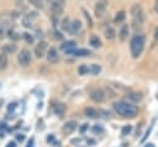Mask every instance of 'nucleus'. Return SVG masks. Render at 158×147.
Returning <instances> with one entry per match:
<instances>
[{"instance_id": "f257e3e1", "label": "nucleus", "mask_w": 158, "mask_h": 147, "mask_svg": "<svg viewBox=\"0 0 158 147\" xmlns=\"http://www.w3.org/2000/svg\"><path fill=\"white\" fill-rule=\"evenodd\" d=\"M114 109L118 115L123 117H135L138 112V109L136 105H132L126 101H116L114 104Z\"/></svg>"}, {"instance_id": "f03ea898", "label": "nucleus", "mask_w": 158, "mask_h": 147, "mask_svg": "<svg viewBox=\"0 0 158 147\" xmlns=\"http://www.w3.org/2000/svg\"><path fill=\"white\" fill-rule=\"evenodd\" d=\"M144 36L143 35H136L132 37L131 42H130V51H131V56L133 58H137L141 56L143 48H144Z\"/></svg>"}, {"instance_id": "7ed1b4c3", "label": "nucleus", "mask_w": 158, "mask_h": 147, "mask_svg": "<svg viewBox=\"0 0 158 147\" xmlns=\"http://www.w3.org/2000/svg\"><path fill=\"white\" fill-rule=\"evenodd\" d=\"M131 14H132V17H133V25L135 26H141L144 21V14L141 9L139 5H133L132 9H131Z\"/></svg>"}, {"instance_id": "20e7f679", "label": "nucleus", "mask_w": 158, "mask_h": 147, "mask_svg": "<svg viewBox=\"0 0 158 147\" xmlns=\"http://www.w3.org/2000/svg\"><path fill=\"white\" fill-rule=\"evenodd\" d=\"M17 62L21 67H27L31 63V53L27 49H22L17 56Z\"/></svg>"}, {"instance_id": "39448f33", "label": "nucleus", "mask_w": 158, "mask_h": 147, "mask_svg": "<svg viewBox=\"0 0 158 147\" xmlns=\"http://www.w3.org/2000/svg\"><path fill=\"white\" fill-rule=\"evenodd\" d=\"M64 10V1L62 0H51V11L54 16H58Z\"/></svg>"}, {"instance_id": "423d86ee", "label": "nucleus", "mask_w": 158, "mask_h": 147, "mask_svg": "<svg viewBox=\"0 0 158 147\" xmlns=\"http://www.w3.org/2000/svg\"><path fill=\"white\" fill-rule=\"evenodd\" d=\"M90 98H91V100H94L95 103H102V101L106 99V95H105V91H104L102 89L96 88V89H93V90L90 91Z\"/></svg>"}, {"instance_id": "0eeeda50", "label": "nucleus", "mask_w": 158, "mask_h": 147, "mask_svg": "<svg viewBox=\"0 0 158 147\" xmlns=\"http://www.w3.org/2000/svg\"><path fill=\"white\" fill-rule=\"evenodd\" d=\"M36 19H37V12L36 11H31V12L26 14L22 17V26L23 27H31Z\"/></svg>"}, {"instance_id": "6e6552de", "label": "nucleus", "mask_w": 158, "mask_h": 147, "mask_svg": "<svg viewBox=\"0 0 158 147\" xmlns=\"http://www.w3.org/2000/svg\"><path fill=\"white\" fill-rule=\"evenodd\" d=\"M106 7H107V0H98L95 5V16L101 17L106 11Z\"/></svg>"}, {"instance_id": "1a4fd4ad", "label": "nucleus", "mask_w": 158, "mask_h": 147, "mask_svg": "<svg viewBox=\"0 0 158 147\" xmlns=\"http://www.w3.org/2000/svg\"><path fill=\"white\" fill-rule=\"evenodd\" d=\"M46 51H47V43H46L44 41H41V42L35 47V54H36L37 58H42V57L44 56Z\"/></svg>"}, {"instance_id": "9d476101", "label": "nucleus", "mask_w": 158, "mask_h": 147, "mask_svg": "<svg viewBox=\"0 0 158 147\" xmlns=\"http://www.w3.org/2000/svg\"><path fill=\"white\" fill-rule=\"evenodd\" d=\"M47 59L49 63H57L59 61V56L56 48H49L47 52Z\"/></svg>"}, {"instance_id": "9b49d317", "label": "nucleus", "mask_w": 158, "mask_h": 147, "mask_svg": "<svg viewBox=\"0 0 158 147\" xmlns=\"http://www.w3.org/2000/svg\"><path fill=\"white\" fill-rule=\"evenodd\" d=\"M75 128H77V122L75 121H68V122H65L63 125L62 131H63L64 135H70Z\"/></svg>"}, {"instance_id": "f8f14e48", "label": "nucleus", "mask_w": 158, "mask_h": 147, "mask_svg": "<svg viewBox=\"0 0 158 147\" xmlns=\"http://www.w3.org/2000/svg\"><path fill=\"white\" fill-rule=\"evenodd\" d=\"M10 30H11L10 22H9V21H2V22L0 23V40L5 38V37L7 36V33H9Z\"/></svg>"}, {"instance_id": "ddd939ff", "label": "nucleus", "mask_w": 158, "mask_h": 147, "mask_svg": "<svg viewBox=\"0 0 158 147\" xmlns=\"http://www.w3.org/2000/svg\"><path fill=\"white\" fill-rule=\"evenodd\" d=\"M62 51H64L67 54H72V52L75 49V42L74 41H67L62 44Z\"/></svg>"}, {"instance_id": "4468645a", "label": "nucleus", "mask_w": 158, "mask_h": 147, "mask_svg": "<svg viewBox=\"0 0 158 147\" xmlns=\"http://www.w3.org/2000/svg\"><path fill=\"white\" fill-rule=\"evenodd\" d=\"M80 28H81L80 21H79V20H74V21L70 22V26H69V31H68V32H70V33H77Z\"/></svg>"}, {"instance_id": "2eb2a0df", "label": "nucleus", "mask_w": 158, "mask_h": 147, "mask_svg": "<svg viewBox=\"0 0 158 147\" xmlns=\"http://www.w3.org/2000/svg\"><path fill=\"white\" fill-rule=\"evenodd\" d=\"M128 25H122L121 28H120V32H118V36H120V40L123 42L127 37H128Z\"/></svg>"}, {"instance_id": "dca6fc26", "label": "nucleus", "mask_w": 158, "mask_h": 147, "mask_svg": "<svg viewBox=\"0 0 158 147\" xmlns=\"http://www.w3.org/2000/svg\"><path fill=\"white\" fill-rule=\"evenodd\" d=\"M84 114H85V116H88V117H90V119H96V117H99V111L95 110V109H93V107H86V109L84 110Z\"/></svg>"}, {"instance_id": "f3484780", "label": "nucleus", "mask_w": 158, "mask_h": 147, "mask_svg": "<svg viewBox=\"0 0 158 147\" xmlns=\"http://www.w3.org/2000/svg\"><path fill=\"white\" fill-rule=\"evenodd\" d=\"M104 33H105V37H106L107 40H114L115 36H116V31H115V28L111 27V26H107V27L105 28Z\"/></svg>"}, {"instance_id": "a211bd4d", "label": "nucleus", "mask_w": 158, "mask_h": 147, "mask_svg": "<svg viewBox=\"0 0 158 147\" xmlns=\"http://www.w3.org/2000/svg\"><path fill=\"white\" fill-rule=\"evenodd\" d=\"M72 54H74V56H77V57H86V56H90L91 52L88 51V49L80 48V49H74V51L72 52Z\"/></svg>"}, {"instance_id": "6ab92c4d", "label": "nucleus", "mask_w": 158, "mask_h": 147, "mask_svg": "<svg viewBox=\"0 0 158 147\" xmlns=\"http://www.w3.org/2000/svg\"><path fill=\"white\" fill-rule=\"evenodd\" d=\"M53 111H54L56 115L63 116V114H64V111H65V106H64L63 104H57V105L53 106Z\"/></svg>"}, {"instance_id": "aec40b11", "label": "nucleus", "mask_w": 158, "mask_h": 147, "mask_svg": "<svg viewBox=\"0 0 158 147\" xmlns=\"http://www.w3.org/2000/svg\"><path fill=\"white\" fill-rule=\"evenodd\" d=\"M7 67V56L5 52L0 53V70H4L6 69Z\"/></svg>"}, {"instance_id": "412c9836", "label": "nucleus", "mask_w": 158, "mask_h": 147, "mask_svg": "<svg viewBox=\"0 0 158 147\" xmlns=\"http://www.w3.org/2000/svg\"><path fill=\"white\" fill-rule=\"evenodd\" d=\"M89 42H90V44H91L93 47H95V48H98V47L101 46V41H100V38H99L96 35H93V36L90 37Z\"/></svg>"}, {"instance_id": "4be33fe9", "label": "nucleus", "mask_w": 158, "mask_h": 147, "mask_svg": "<svg viewBox=\"0 0 158 147\" xmlns=\"http://www.w3.org/2000/svg\"><path fill=\"white\" fill-rule=\"evenodd\" d=\"M126 19V14H125V11H118L117 14H116V16H115V23H121L123 20Z\"/></svg>"}, {"instance_id": "5701e85b", "label": "nucleus", "mask_w": 158, "mask_h": 147, "mask_svg": "<svg viewBox=\"0 0 158 147\" xmlns=\"http://www.w3.org/2000/svg\"><path fill=\"white\" fill-rule=\"evenodd\" d=\"M128 99L133 103H138L142 99V95L139 93H131V94H128Z\"/></svg>"}, {"instance_id": "b1692460", "label": "nucleus", "mask_w": 158, "mask_h": 147, "mask_svg": "<svg viewBox=\"0 0 158 147\" xmlns=\"http://www.w3.org/2000/svg\"><path fill=\"white\" fill-rule=\"evenodd\" d=\"M2 51L7 54V53H14L15 51H16V46L15 44H5L4 47H2Z\"/></svg>"}, {"instance_id": "393cba45", "label": "nucleus", "mask_w": 158, "mask_h": 147, "mask_svg": "<svg viewBox=\"0 0 158 147\" xmlns=\"http://www.w3.org/2000/svg\"><path fill=\"white\" fill-rule=\"evenodd\" d=\"M78 73H79L80 75H85V74L90 73V68H89L88 65H85V64H81V65L78 68Z\"/></svg>"}, {"instance_id": "a878e982", "label": "nucleus", "mask_w": 158, "mask_h": 147, "mask_svg": "<svg viewBox=\"0 0 158 147\" xmlns=\"http://www.w3.org/2000/svg\"><path fill=\"white\" fill-rule=\"evenodd\" d=\"M28 1H30V4L33 5L36 9H40V10L43 9V1H42V0H28Z\"/></svg>"}, {"instance_id": "bb28decb", "label": "nucleus", "mask_w": 158, "mask_h": 147, "mask_svg": "<svg viewBox=\"0 0 158 147\" xmlns=\"http://www.w3.org/2000/svg\"><path fill=\"white\" fill-rule=\"evenodd\" d=\"M100 70H101V68H100L99 64H91V67H90V73L91 74H99Z\"/></svg>"}, {"instance_id": "cd10ccee", "label": "nucleus", "mask_w": 158, "mask_h": 147, "mask_svg": "<svg viewBox=\"0 0 158 147\" xmlns=\"http://www.w3.org/2000/svg\"><path fill=\"white\" fill-rule=\"evenodd\" d=\"M69 26H70V21L68 17H65L63 21H62V28L64 31H69Z\"/></svg>"}, {"instance_id": "c85d7f7f", "label": "nucleus", "mask_w": 158, "mask_h": 147, "mask_svg": "<svg viewBox=\"0 0 158 147\" xmlns=\"http://www.w3.org/2000/svg\"><path fill=\"white\" fill-rule=\"evenodd\" d=\"M131 131H132V126H131V125H125V126L122 127V130H121V132H122V135H123V136L128 135Z\"/></svg>"}, {"instance_id": "c756f323", "label": "nucleus", "mask_w": 158, "mask_h": 147, "mask_svg": "<svg viewBox=\"0 0 158 147\" xmlns=\"http://www.w3.org/2000/svg\"><path fill=\"white\" fill-rule=\"evenodd\" d=\"M7 36H9L10 38H12V40H19V38H20V37H19L20 35H19L17 32H15L14 30H10L9 33H7Z\"/></svg>"}, {"instance_id": "7c9ffc66", "label": "nucleus", "mask_w": 158, "mask_h": 147, "mask_svg": "<svg viewBox=\"0 0 158 147\" xmlns=\"http://www.w3.org/2000/svg\"><path fill=\"white\" fill-rule=\"evenodd\" d=\"M23 38L26 40V42L27 43H32L33 42V37H32V35H30V33H23Z\"/></svg>"}, {"instance_id": "2f4dec72", "label": "nucleus", "mask_w": 158, "mask_h": 147, "mask_svg": "<svg viewBox=\"0 0 158 147\" xmlns=\"http://www.w3.org/2000/svg\"><path fill=\"white\" fill-rule=\"evenodd\" d=\"M93 132H94V133H102V132H104V128H102L101 126H99V125H95V126L93 127Z\"/></svg>"}, {"instance_id": "473e14b6", "label": "nucleus", "mask_w": 158, "mask_h": 147, "mask_svg": "<svg viewBox=\"0 0 158 147\" xmlns=\"http://www.w3.org/2000/svg\"><path fill=\"white\" fill-rule=\"evenodd\" d=\"M153 124H154V120H153V121H152V124H151V126H149V128H148V130H147V131H146V135H144V137H143V138H142V142H143V141H144V140H146V138H147V137H148V136H149V133H151V130H152V128H153Z\"/></svg>"}, {"instance_id": "72a5a7b5", "label": "nucleus", "mask_w": 158, "mask_h": 147, "mask_svg": "<svg viewBox=\"0 0 158 147\" xmlns=\"http://www.w3.org/2000/svg\"><path fill=\"white\" fill-rule=\"evenodd\" d=\"M83 14L85 15V17H86V21H88V23H89V26H91L93 25V21H91V17L89 16V14L85 11V10H83Z\"/></svg>"}, {"instance_id": "f704fd0d", "label": "nucleus", "mask_w": 158, "mask_h": 147, "mask_svg": "<svg viewBox=\"0 0 158 147\" xmlns=\"http://www.w3.org/2000/svg\"><path fill=\"white\" fill-rule=\"evenodd\" d=\"M54 36H56V40H63V37H64V36H63L60 32H58V31L54 32Z\"/></svg>"}, {"instance_id": "c9c22d12", "label": "nucleus", "mask_w": 158, "mask_h": 147, "mask_svg": "<svg viewBox=\"0 0 158 147\" xmlns=\"http://www.w3.org/2000/svg\"><path fill=\"white\" fill-rule=\"evenodd\" d=\"M15 107H16V104H15V103H11V104H9V106H7V110H9V111H12Z\"/></svg>"}, {"instance_id": "e433bc0d", "label": "nucleus", "mask_w": 158, "mask_h": 147, "mask_svg": "<svg viewBox=\"0 0 158 147\" xmlns=\"http://www.w3.org/2000/svg\"><path fill=\"white\" fill-rule=\"evenodd\" d=\"M16 140H17V141H20V142H22V141L25 140V136H23L22 133H20V135H16Z\"/></svg>"}, {"instance_id": "4c0bfd02", "label": "nucleus", "mask_w": 158, "mask_h": 147, "mask_svg": "<svg viewBox=\"0 0 158 147\" xmlns=\"http://www.w3.org/2000/svg\"><path fill=\"white\" fill-rule=\"evenodd\" d=\"M86 128H88V125H86V124H84V125H83V126L80 127V132H84V131H85Z\"/></svg>"}, {"instance_id": "58836bf2", "label": "nucleus", "mask_w": 158, "mask_h": 147, "mask_svg": "<svg viewBox=\"0 0 158 147\" xmlns=\"http://www.w3.org/2000/svg\"><path fill=\"white\" fill-rule=\"evenodd\" d=\"M6 147H16V143H15V142H9V143L6 145Z\"/></svg>"}, {"instance_id": "ea45409f", "label": "nucleus", "mask_w": 158, "mask_h": 147, "mask_svg": "<svg viewBox=\"0 0 158 147\" xmlns=\"http://www.w3.org/2000/svg\"><path fill=\"white\" fill-rule=\"evenodd\" d=\"M154 11L158 14V0H156V2H154Z\"/></svg>"}, {"instance_id": "a19ab883", "label": "nucleus", "mask_w": 158, "mask_h": 147, "mask_svg": "<svg viewBox=\"0 0 158 147\" xmlns=\"http://www.w3.org/2000/svg\"><path fill=\"white\" fill-rule=\"evenodd\" d=\"M154 38L156 40H158V27L156 28V31H154Z\"/></svg>"}, {"instance_id": "79ce46f5", "label": "nucleus", "mask_w": 158, "mask_h": 147, "mask_svg": "<svg viewBox=\"0 0 158 147\" xmlns=\"http://www.w3.org/2000/svg\"><path fill=\"white\" fill-rule=\"evenodd\" d=\"M32 143H33V138H31V140H30V142H28V146H27V147H32Z\"/></svg>"}, {"instance_id": "37998d69", "label": "nucleus", "mask_w": 158, "mask_h": 147, "mask_svg": "<svg viewBox=\"0 0 158 147\" xmlns=\"http://www.w3.org/2000/svg\"><path fill=\"white\" fill-rule=\"evenodd\" d=\"M144 147H154V145L153 143H146Z\"/></svg>"}, {"instance_id": "c03bdc74", "label": "nucleus", "mask_w": 158, "mask_h": 147, "mask_svg": "<svg viewBox=\"0 0 158 147\" xmlns=\"http://www.w3.org/2000/svg\"><path fill=\"white\" fill-rule=\"evenodd\" d=\"M62 1H64V2H65V0H62Z\"/></svg>"}]
</instances>
